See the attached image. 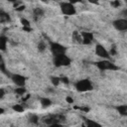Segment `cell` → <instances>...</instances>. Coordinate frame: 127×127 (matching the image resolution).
<instances>
[{"label":"cell","instance_id":"obj_1","mask_svg":"<svg viewBox=\"0 0 127 127\" xmlns=\"http://www.w3.org/2000/svg\"><path fill=\"white\" fill-rule=\"evenodd\" d=\"M53 63L56 66H67L71 64V60L69 57H67L65 54H61L58 56H54Z\"/></svg>","mask_w":127,"mask_h":127},{"label":"cell","instance_id":"obj_2","mask_svg":"<svg viewBox=\"0 0 127 127\" xmlns=\"http://www.w3.org/2000/svg\"><path fill=\"white\" fill-rule=\"evenodd\" d=\"M75 86V89L79 92H85V91H90L93 89V85L91 83V81L87 78H84V79H81V80H78L75 82L74 84Z\"/></svg>","mask_w":127,"mask_h":127},{"label":"cell","instance_id":"obj_3","mask_svg":"<svg viewBox=\"0 0 127 127\" xmlns=\"http://www.w3.org/2000/svg\"><path fill=\"white\" fill-rule=\"evenodd\" d=\"M95 64L100 70H117V69H119V66H117L114 63H112L108 60L99 61Z\"/></svg>","mask_w":127,"mask_h":127},{"label":"cell","instance_id":"obj_4","mask_svg":"<svg viewBox=\"0 0 127 127\" xmlns=\"http://www.w3.org/2000/svg\"><path fill=\"white\" fill-rule=\"evenodd\" d=\"M60 8H61L62 13L64 15H66V16H72V15H75V13H76L74 5L69 3V2H63V3H61Z\"/></svg>","mask_w":127,"mask_h":127},{"label":"cell","instance_id":"obj_5","mask_svg":"<svg viewBox=\"0 0 127 127\" xmlns=\"http://www.w3.org/2000/svg\"><path fill=\"white\" fill-rule=\"evenodd\" d=\"M50 49H51L53 56L65 54V52H66V48L64 46L61 45L60 43H56V42H50Z\"/></svg>","mask_w":127,"mask_h":127},{"label":"cell","instance_id":"obj_6","mask_svg":"<svg viewBox=\"0 0 127 127\" xmlns=\"http://www.w3.org/2000/svg\"><path fill=\"white\" fill-rule=\"evenodd\" d=\"M61 120H64V116H61V115H49L47 117L44 118V122L48 125L51 126H58L61 125L60 121Z\"/></svg>","mask_w":127,"mask_h":127},{"label":"cell","instance_id":"obj_7","mask_svg":"<svg viewBox=\"0 0 127 127\" xmlns=\"http://www.w3.org/2000/svg\"><path fill=\"white\" fill-rule=\"evenodd\" d=\"M95 54H96V56H98L99 58H102L104 60H108L110 58V54L108 53V51L100 44H97L95 46Z\"/></svg>","mask_w":127,"mask_h":127},{"label":"cell","instance_id":"obj_8","mask_svg":"<svg viewBox=\"0 0 127 127\" xmlns=\"http://www.w3.org/2000/svg\"><path fill=\"white\" fill-rule=\"evenodd\" d=\"M12 81L17 85V86H25L26 84V77L21 75V74H18V73H13L10 75Z\"/></svg>","mask_w":127,"mask_h":127},{"label":"cell","instance_id":"obj_9","mask_svg":"<svg viewBox=\"0 0 127 127\" xmlns=\"http://www.w3.org/2000/svg\"><path fill=\"white\" fill-rule=\"evenodd\" d=\"M113 27L118 31H125L127 30V20L126 19H117L112 23Z\"/></svg>","mask_w":127,"mask_h":127},{"label":"cell","instance_id":"obj_10","mask_svg":"<svg viewBox=\"0 0 127 127\" xmlns=\"http://www.w3.org/2000/svg\"><path fill=\"white\" fill-rule=\"evenodd\" d=\"M81 44L89 45L93 42V34L90 32H82L81 34Z\"/></svg>","mask_w":127,"mask_h":127},{"label":"cell","instance_id":"obj_11","mask_svg":"<svg viewBox=\"0 0 127 127\" xmlns=\"http://www.w3.org/2000/svg\"><path fill=\"white\" fill-rule=\"evenodd\" d=\"M33 15H34V19H35V20H38L39 18H41V17L44 16V10H43L42 8L37 7V8L34 9V11H33Z\"/></svg>","mask_w":127,"mask_h":127},{"label":"cell","instance_id":"obj_12","mask_svg":"<svg viewBox=\"0 0 127 127\" xmlns=\"http://www.w3.org/2000/svg\"><path fill=\"white\" fill-rule=\"evenodd\" d=\"M7 38L5 36H0V51L5 52L7 48Z\"/></svg>","mask_w":127,"mask_h":127},{"label":"cell","instance_id":"obj_13","mask_svg":"<svg viewBox=\"0 0 127 127\" xmlns=\"http://www.w3.org/2000/svg\"><path fill=\"white\" fill-rule=\"evenodd\" d=\"M40 103H41V105L44 108H47V107H49V106L52 105V100L50 98H48V97H42L40 99Z\"/></svg>","mask_w":127,"mask_h":127},{"label":"cell","instance_id":"obj_14","mask_svg":"<svg viewBox=\"0 0 127 127\" xmlns=\"http://www.w3.org/2000/svg\"><path fill=\"white\" fill-rule=\"evenodd\" d=\"M0 70L3 72V73H5L6 75H8V76H10L11 74L7 71V69H6V65H5V62H4V60H3V58H2V56L0 55Z\"/></svg>","mask_w":127,"mask_h":127},{"label":"cell","instance_id":"obj_15","mask_svg":"<svg viewBox=\"0 0 127 127\" xmlns=\"http://www.w3.org/2000/svg\"><path fill=\"white\" fill-rule=\"evenodd\" d=\"M116 109H117V111H118L122 116H127V105H126V104L116 106Z\"/></svg>","mask_w":127,"mask_h":127},{"label":"cell","instance_id":"obj_16","mask_svg":"<svg viewBox=\"0 0 127 127\" xmlns=\"http://www.w3.org/2000/svg\"><path fill=\"white\" fill-rule=\"evenodd\" d=\"M83 121H84V124H85L87 127H95V126L100 127V126H101L99 123H97V122H95V121H92V120H90V119L83 118Z\"/></svg>","mask_w":127,"mask_h":127},{"label":"cell","instance_id":"obj_17","mask_svg":"<svg viewBox=\"0 0 127 127\" xmlns=\"http://www.w3.org/2000/svg\"><path fill=\"white\" fill-rule=\"evenodd\" d=\"M9 21H10L9 14L4 12V11H0V22L1 23H5V22H9Z\"/></svg>","mask_w":127,"mask_h":127},{"label":"cell","instance_id":"obj_18","mask_svg":"<svg viewBox=\"0 0 127 127\" xmlns=\"http://www.w3.org/2000/svg\"><path fill=\"white\" fill-rule=\"evenodd\" d=\"M28 119H29V122H31V123H33V124H37L38 121H39V117H38V115H36V114H29Z\"/></svg>","mask_w":127,"mask_h":127},{"label":"cell","instance_id":"obj_19","mask_svg":"<svg viewBox=\"0 0 127 127\" xmlns=\"http://www.w3.org/2000/svg\"><path fill=\"white\" fill-rule=\"evenodd\" d=\"M51 81L53 83L54 86H58L61 82V77H58V76H51Z\"/></svg>","mask_w":127,"mask_h":127},{"label":"cell","instance_id":"obj_20","mask_svg":"<svg viewBox=\"0 0 127 127\" xmlns=\"http://www.w3.org/2000/svg\"><path fill=\"white\" fill-rule=\"evenodd\" d=\"M25 92H26L25 86H18V87L15 89V93H17L18 95H23Z\"/></svg>","mask_w":127,"mask_h":127},{"label":"cell","instance_id":"obj_21","mask_svg":"<svg viewBox=\"0 0 127 127\" xmlns=\"http://www.w3.org/2000/svg\"><path fill=\"white\" fill-rule=\"evenodd\" d=\"M12 109H13L14 111H16V112H23V111H24V107H23L22 105H20V104L13 105V106H12Z\"/></svg>","mask_w":127,"mask_h":127},{"label":"cell","instance_id":"obj_22","mask_svg":"<svg viewBox=\"0 0 127 127\" xmlns=\"http://www.w3.org/2000/svg\"><path fill=\"white\" fill-rule=\"evenodd\" d=\"M38 50H39V52H41V53L45 52V50H46V45H45L44 42H40V43L38 44Z\"/></svg>","mask_w":127,"mask_h":127},{"label":"cell","instance_id":"obj_23","mask_svg":"<svg viewBox=\"0 0 127 127\" xmlns=\"http://www.w3.org/2000/svg\"><path fill=\"white\" fill-rule=\"evenodd\" d=\"M110 5H111L112 7H114V8H117V7L120 6V1H119V0H114V1H112V2L110 3Z\"/></svg>","mask_w":127,"mask_h":127},{"label":"cell","instance_id":"obj_24","mask_svg":"<svg viewBox=\"0 0 127 127\" xmlns=\"http://www.w3.org/2000/svg\"><path fill=\"white\" fill-rule=\"evenodd\" d=\"M21 23L23 27H30V22L27 19H21Z\"/></svg>","mask_w":127,"mask_h":127},{"label":"cell","instance_id":"obj_25","mask_svg":"<svg viewBox=\"0 0 127 127\" xmlns=\"http://www.w3.org/2000/svg\"><path fill=\"white\" fill-rule=\"evenodd\" d=\"M61 81L64 82L65 84H68V83H69V80L67 79V77H61Z\"/></svg>","mask_w":127,"mask_h":127},{"label":"cell","instance_id":"obj_26","mask_svg":"<svg viewBox=\"0 0 127 127\" xmlns=\"http://www.w3.org/2000/svg\"><path fill=\"white\" fill-rule=\"evenodd\" d=\"M4 95H5V90H4L3 88H0V99L3 98Z\"/></svg>","mask_w":127,"mask_h":127},{"label":"cell","instance_id":"obj_27","mask_svg":"<svg viewBox=\"0 0 127 127\" xmlns=\"http://www.w3.org/2000/svg\"><path fill=\"white\" fill-rule=\"evenodd\" d=\"M76 108H78V109H80V110H83L84 112H88V110H89L88 107H76Z\"/></svg>","mask_w":127,"mask_h":127},{"label":"cell","instance_id":"obj_28","mask_svg":"<svg viewBox=\"0 0 127 127\" xmlns=\"http://www.w3.org/2000/svg\"><path fill=\"white\" fill-rule=\"evenodd\" d=\"M69 3L71 4H75V3H78V2H82V0H68Z\"/></svg>","mask_w":127,"mask_h":127},{"label":"cell","instance_id":"obj_29","mask_svg":"<svg viewBox=\"0 0 127 127\" xmlns=\"http://www.w3.org/2000/svg\"><path fill=\"white\" fill-rule=\"evenodd\" d=\"M65 100H66L68 103H72V102H73V99H72L70 96H67V97L65 98Z\"/></svg>","mask_w":127,"mask_h":127},{"label":"cell","instance_id":"obj_30","mask_svg":"<svg viewBox=\"0 0 127 127\" xmlns=\"http://www.w3.org/2000/svg\"><path fill=\"white\" fill-rule=\"evenodd\" d=\"M110 54H111V55H115V54H116V50H115V47H114V46L112 47V49H111V51H110Z\"/></svg>","mask_w":127,"mask_h":127},{"label":"cell","instance_id":"obj_31","mask_svg":"<svg viewBox=\"0 0 127 127\" xmlns=\"http://www.w3.org/2000/svg\"><path fill=\"white\" fill-rule=\"evenodd\" d=\"M91 4H98V0H87Z\"/></svg>","mask_w":127,"mask_h":127},{"label":"cell","instance_id":"obj_32","mask_svg":"<svg viewBox=\"0 0 127 127\" xmlns=\"http://www.w3.org/2000/svg\"><path fill=\"white\" fill-rule=\"evenodd\" d=\"M24 9H25V6H20L19 8H16L17 11H22V10H24Z\"/></svg>","mask_w":127,"mask_h":127},{"label":"cell","instance_id":"obj_33","mask_svg":"<svg viewBox=\"0 0 127 127\" xmlns=\"http://www.w3.org/2000/svg\"><path fill=\"white\" fill-rule=\"evenodd\" d=\"M3 113H4V109H3L2 107H0V115L3 114Z\"/></svg>","mask_w":127,"mask_h":127},{"label":"cell","instance_id":"obj_34","mask_svg":"<svg viewBox=\"0 0 127 127\" xmlns=\"http://www.w3.org/2000/svg\"><path fill=\"white\" fill-rule=\"evenodd\" d=\"M8 1H9V2H15L16 0H8Z\"/></svg>","mask_w":127,"mask_h":127}]
</instances>
